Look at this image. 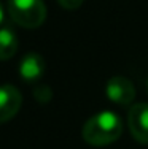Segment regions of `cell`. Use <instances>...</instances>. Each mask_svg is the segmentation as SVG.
I'll list each match as a JSON object with an SVG mask.
<instances>
[{
	"label": "cell",
	"instance_id": "8fae6325",
	"mask_svg": "<svg viewBox=\"0 0 148 149\" xmlns=\"http://www.w3.org/2000/svg\"><path fill=\"white\" fill-rule=\"evenodd\" d=\"M147 89H148V79H147Z\"/></svg>",
	"mask_w": 148,
	"mask_h": 149
},
{
	"label": "cell",
	"instance_id": "30bf717a",
	"mask_svg": "<svg viewBox=\"0 0 148 149\" xmlns=\"http://www.w3.org/2000/svg\"><path fill=\"white\" fill-rule=\"evenodd\" d=\"M3 19V6H2V2H0V22Z\"/></svg>",
	"mask_w": 148,
	"mask_h": 149
},
{
	"label": "cell",
	"instance_id": "ba28073f",
	"mask_svg": "<svg viewBox=\"0 0 148 149\" xmlns=\"http://www.w3.org/2000/svg\"><path fill=\"white\" fill-rule=\"evenodd\" d=\"M34 97L37 98L40 103H46V102L51 100L53 92H51V89H49L48 86H38L37 89L34 91Z\"/></svg>",
	"mask_w": 148,
	"mask_h": 149
},
{
	"label": "cell",
	"instance_id": "6da1fadb",
	"mask_svg": "<svg viewBox=\"0 0 148 149\" xmlns=\"http://www.w3.org/2000/svg\"><path fill=\"white\" fill-rule=\"evenodd\" d=\"M123 122L113 111H100L83 125V140L91 146H107L121 136Z\"/></svg>",
	"mask_w": 148,
	"mask_h": 149
},
{
	"label": "cell",
	"instance_id": "9c48e42d",
	"mask_svg": "<svg viewBox=\"0 0 148 149\" xmlns=\"http://www.w3.org/2000/svg\"><path fill=\"white\" fill-rule=\"evenodd\" d=\"M84 0H58V3L64 10H76L83 5Z\"/></svg>",
	"mask_w": 148,
	"mask_h": 149
},
{
	"label": "cell",
	"instance_id": "8992f818",
	"mask_svg": "<svg viewBox=\"0 0 148 149\" xmlns=\"http://www.w3.org/2000/svg\"><path fill=\"white\" fill-rule=\"evenodd\" d=\"M45 73V60L37 52H29L19 63V74L24 81H37Z\"/></svg>",
	"mask_w": 148,
	"mask_h": 149
},
{
	"label": "cell",
	"instance_id": "3957f363",
	"mask_svg": "<svg viewBox=\"0 0 148 149\" xmlns=\"http://www.w3.org/2000/svg\"><path fill=\"white\" fill-rule=\"evenodd\" d=\"M105 94L113 103L128 106L135 98V87L129 78L116 74V76L108 79L107 86H105Z\"/></svg>",
	"mask_w": 148,
	"mask_h": 149
},
{
	"label": "cell",
	"instance_id": "5b68a950",
	"mask_svg": "<svg viewBox=\"0 0 148 149\" xmlns=\"http://www.w3.org/2000/svg\"><path fill=\"white\" fill-rule=\"evenodd\" d=\"M128 124L135 141L148 144V103H135L131 106Z\"/></svg>",
	"mask_w": 148,
	"mask_h": 149
},
{
	"label": "cell",
	"instance_id": "277c9868",
	"mask_svg": "<svg viewBox=\"0 0 148 149\" xmlns=\"http://www.w3.org/2000/svg\"><path fill=\"white\" fill-rule=\"evenodd\" d=\"M22 105V95L18 87L11 84L0 86V124L8 122L19 113Z\"/></svg>",
	"mask_w": 148,
	"mask_h": 149
},
{
	"label": "cell",
	"instance_id": "7a4b0ae2",
	"mask_svg": "<svg viewBox=\"0 0 148 149\" xmlns=\"http://www.w3.org/2000/svg\"><path fill=\"white\" fill-rule=\"evenodd\" d=\"M8 15L24 29H37L46 19V6L43 0H8Z\"/></svg>",
	"mask_w": 148,
	"mask_h": 149
},
{
	"label": "cell",
	"instance_id": "52a82bcc",
	"mask_svg": "<svg viewBox=\"0 0 148 149\" xmlns=\"http://www.w3.org/2000/svg\"><path fill=\"white\" fill-rule=\"evenodd\" d=\"M19 41L15 30L10 27H0V60H8L16 54Z\"/></svg>",
	"mask_w": 148,
	"mask_h": 149
}]
</instances>
